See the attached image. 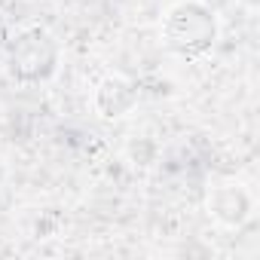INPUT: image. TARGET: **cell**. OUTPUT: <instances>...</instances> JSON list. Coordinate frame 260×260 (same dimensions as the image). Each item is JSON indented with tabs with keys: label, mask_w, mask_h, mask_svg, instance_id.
<instances>
[{
	"label": "cell",
	"mask_w": 260,
	"mask_h": 260,
	"mask_svg": "<svg viewBox=\"0 0 260 260\" xmlns=\"http://www.w3.org/2000/svg\"><path fill=\"white\" fill-rule=\"evenodd\" d=\"M217 34V16L202 0H178L162 19V43L184 58L205 55L214 46Z\"/></svg>",
	"instance_id": "1"
},
{
	"label": "cell",
	"mask_w": 260,
	"mask_h": 260,
	"mask_svg": "<svg viewBox=\"0 0 260 260\" xmlns=\"http://www.w3.org/2000/svg\"><path fill=\"white\" fill-rule=\"evenodd\" d=\"M58 64V43L43 28L22 31L10 46V71L25 83H40L55 74Z\"/></svg>",
	"instance_id": "2"
},
{
	"label": "cell",
	"mask_w": 260,
	"mask_h": 260,
	"mask_svg": "<svg viewBox=\"0 0 260 260\" xmlns=\"http://www.w3.org/2000/svg\"><path fill=\"white\" fill-rule=\"evenodd\" d=\"M205 205H208V214H211L217 223H223V226H242V223L251 217L254 199H251V193H248L242 184L226 181V184L211 187Z\"/></svg>",
	"instance_id": "3"
},
{
	"label": "cell",
	"mask_w": 260,
	"mask_h": 260,
	"mask_svg": "<svg viewBox=\"0 0 260 260\" xmlns=\"http://www.w3.org/2000/svg\"><path fill=\"white\" fill-rule=\"evenodd\" d=\"M138 104V86L125 77H104L95 89V110L107 119L125 116Z\"/></svg>",
	"instance_id": "4"
},
{
	"label": "cell",
	"mask_w": 260,
	"mask_h": 260,
	"mask_svg": "<svg viewBox=\"0 0 260 260\" xmlns=\"http://www.w3.org/2000/svg\"><path fill=\"white\" fill-rule=\"evenodd\" d=\"M242 4H245V7H257V0H242Z\"/></svg>",
	"instance_id": "5"
}]
</instances>
